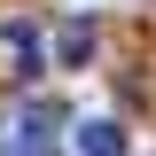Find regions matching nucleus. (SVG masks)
Listing matches in <instances>:
<instances>
[{
    "label": "nucleus",
    "instance_id": "f257e3e1",
    "mask_svg": "<svg viewBox=\"0 0 156 156\" xmlns=\"http://www.w3.org/2000/svg\"><path fill=\"white\" fill-rule=\"evenodd\" d=\"M47 125H55V109H39V101L16 109L8 125H0V156H39V148H47Z\"/></svg>",
    "mask_w": 156,
    "mask_h": 156
},
{
    "label": "nucleus",
    "instance_id": "f03ea898",
    "mask_svg": "<svg viewBox=\"0 0 156 156\" xmlns=\"http://www.w3.org/2000/svg\"><path fill=\"white\" fill-rule=\"evenodd\" d=\"M78 156H125V125L86 117V125H78Z\"/></svg>",
    "mask_w": 156,
    "mask_h": 156
},
{
    "label": "nucleus",
    "instance_id": "7ed1b4c3",
    "mask_svg": "<svg viewBox=\"0 0 156 156\" xmlns=\"http://www.w3.org/2000/svg\"><path fill=\"white\" fill-rule=\"evenodd\" d=\"M0 39H8V55H16V70H23V78H39V70H47V47H39V31H31V23H8Z\"/></svg>",
    "mask_w": 156,
    "mask_h": 156
},
{
    "label": "nucleus",
    "instance_id": "20e7f679",
    "mask_svg": "<svg viewBox=\"0 0 156 156\" xmlns=\"http://www.w3.org/2000/svg\"><path fill=\"white\" fill-rule=\"evenodd\" d=\"M55 55H62V62H86V55H94V31H86V23H70V31L55 39Z\"/></svg>",
    "mask_w": 156,
    "mask_h": 156
}]
</instances>
